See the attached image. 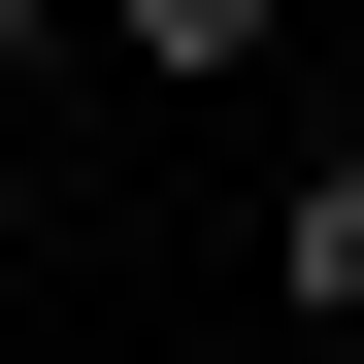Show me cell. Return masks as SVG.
<instances>
[{"instance_id":"cell-1","label":"cell","mask_w":364,"mask_h":364,"mask_svg":"<svg viewBox=\"0 0 364 364\" xmlns=\"http://www.w3.org/2000/svg\"><path fill=\"white\" fill-rule=\"evenodd\" d=\"M265 33H298V0H100V67H166V100H232Z\"/></svg>"},{"instance_id":"cell-3","label":"cell","mask_w":364,"mask_h":364,"mask_svg":"<svg viewBox=\"0 0 364 364\" xmlns=\"http://www.w3.org/2000/svg\"><path fill=\"white\" fill-rule=\"evenodd\" d=\"M0 199H33V67H0Z\"/></svg>"},{"instance_id":"cell-2","label":"cell","mask_w":364,"mask_h":364,"mask_svg":"<svg viewBox=\"0 0 364 364\" xmlns=\"http://www.w3.org/2000/svg\"><path fill=\"white\" fill-rule=\"evenodd\" d=\"M67 33H100V0H0V67H67Z\"/></svg>"}]
</instances>
